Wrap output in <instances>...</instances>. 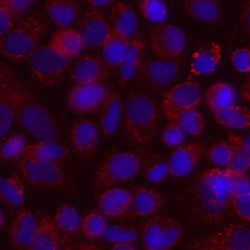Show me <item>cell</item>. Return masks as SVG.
Listing matches in <instances>:
<instances>
[{"instance_id": "obj_1", "label": "cell", "mask_w": 250, "mask_h": 250, "mask_svg": "<svg viewBox=\"0 0 250 250\" xmlns=\"http://www.w3.org/2000/svg\"><path fill=\"white\" fill-rule=\"evenodd\" d=\"M232 178L222 168H208L179 190L178 207L195 226L216 227L232 209Z\"/></svg>"}, {"instance_id": "obj_2", "label": "cell", "mask_w": 250, "mask_h": 250, "mask_svg": "<svg viewBox=\"0 0 250 250\" xmlns=\"http://www.w3.org/2000/svg\"><path fill=\"white\" fill-rule=\"evenodd\" d=\"M0 86L11 102L16 121L38 141H58L54 117L32 92L4 62L0 64Z\"/></svg>"}, {"instance_id": "obj_3", "label": "cell", "mask_w": 250, "mask_h": 250, "mask_svg": "<svg viewBox=\"0 0 250 250\" xmlns=\"http://www.w3.org/2000/svg\"><path fill=\"white\" fill-rule=\"evenodd\" d=\"M158 124L154 101L141 92H132L124 106V126L131 142L139 148L149 147Z\"/></svg>"}, {"instance_id": "obj_4", "label": "cell", "mask_w": 250, "mask_h": 250, "mask_svg": "<svg viewBox=\"0 0 250 250\" xmlns=\"http://www.w3.org/2000/svg\"><path fill=\"white\" fill-rule=\"evenodd\" d=\"M159 154L150 147H143L133 151H116L108 155L95 174L98 188H109L115 184L128 181L155 160Z\"/></svg>"}, {"instance_id": "obj_5", "label": "cell", "mask_w": 250, "mask_h": 250, "mask_svg": "<svg viewBox=\"0 0 250 250\" xmlns=\"http://www.w3.org/2000/svg\"><path fill=\"white\" fill-rule=\"evenodd\" d=\"M49 28V21L42 14H32L18 21L1 37L0 48L4 57L21 61L39 47V42Z\"/></svg>"}, {"instance_id": "obj_6", "label": "cell", "mask_w": 250, "mask_h": 250, "mask_svg": "<svg viewBox=\"0 0 250 250\" xmlns=\"http://www.w3.org/2000/svg\"><path fill=\"white\" fill-rule=\"evenodd\" d=\"M181 250H250V228L231 223L186 243Z\"/></svg>"}, {"instance_id": "obj_7", "label": "cell", "mask_w": 250, "mask_h": 250, "mask_svg": "<svg viewBox=\"0 0 250 250\" xmlns=\"http://www.w3.org/2000/svg\"><path fill=\"white\" fill-rule=\"evenodd\" d=\"M184 233L180 222L168 215L149 217L142 230L143 250H170L178 244Z\"/></svg>"}, {"instance_id": "obj_8", "label": "cell", "mask_w": 250, "mask_h": 250, "mask_svg": "<svg viewBox=\"0 0 250 250\" xmlns=\"http://www.w3.org/2000/svg\"><path fill=\"white\" fill-rule=\"evenodd\" d=\"M185 57L174 59H146L137 71L134 82L138 87L147 90H162L172 83L179 74Z\"/></svg>"}, {"instance_id": "obj_9", "label": "cell", "mask_w": 250, "mask_h": 250, "mask_svg": "<svg viewBox=\"0 0 250 250\" xmlns=\"http://www.w3.org/2000/svg\"><path fill=\"white\" fill-rule=\"evenodd\" d=\"M71 59L60 54L49 44L39 46L28 58L31 75L44 85H55L63 76Z\"/></svg>"}, {"instance_id": "obj_10", "label": "cell", "mask_w": 250, "mask_h": 250, "mask_svg": "<svg viewBox=\"0 0 250 250\" xmlns=\"http://www.w3.org/2000/svg\"><path fill=\"white\" fill-rule=\"evenodd\" d=\"M201 102L202 95L198 84L186 81L166 90L161 96L160 106L165 118L172 121L184 111L196 108Z\"/></svg>"}, {"instance_id": "obj_11", "label": "cell", "mask_w": 250, "mask_h": 250, "mask_svg": "<svg viewBox=\"0 0 250 250\" xmlns=\"http://www.w3.org/2000/svg\"><path fill=\"white\" fill-rule=\"evenodd\" d=\"M19 166L23 179L33 186L54 188L64 183L63 170L57 161L22 157Z\"/></svg>"}, {"instance_id": "obj_12", "label": "cell", "mask_w": 250, "mask_h": 250, "mask_svg": "<svg viewBox=\"0 0 250 250\" xmlns=\"http://www.w3.org/2000/svg\"><path fill=\"white\" fill-rule=\"evenodd\" d=\"M149 44L156 57L174 59L181 56L186 46L184 32L172 24H156L149 30Z\"/></svg>"}, {"instance_id": "obj_13", "label": "cell", "mask_w": 250, "mask_h": 250, "mask_svg": "<svg viewBox=\"0 0 250 250\" xmlns=\"http://www.w3.org/2000/svg\"><path fill=\"white\" fill-rule=\"evenodd\" d=\"M108 89L101 82L75 84L67 93L66 103L77 113H94L100 111Z\"/></svg>"}, {"instance_id": "obj_14", "label": "cell", "mask_w": 250, "mask_h": 250, "mask_svg": "<svg viewBox=\"0 0 250 250\" xmlns=\"http://www.w3.org/2000/svg\"><path fill=\"white\" fill-rule=\"evenodd\" d=\"M131 191L133 194L132 205L123 221L152 217L156 215L166 203L164 194L159 190L149 188L134 187L131 188Z\"/></svg>"}, {"instance_id": "obj_15", "label": "cell", "mask_w": 250, "mask_h": 250, "mask_svg": "<svg viewBox=\"0 0 250 250\" xmlns=\"http://www.w3.org/2000/svg\"><path fill=\"white\" fill-rule=\"evenodd\" d=\"M76 29L81 36L84 47L98 48L103 46L110 26L102 12L92 10L82 17L78 21Z\"/></svg>"}, {"instance_id": "obj_16", "label": "cell", "mask_w": 250, "mask_h": 250, "mask_svg": "<svg viewBox=\"0 0 250 250\" xmlns=\"http://www.w3.org/2000/svg\"><path fill=\"white\" fill-rule=\"evenodd\" d=\"M204 152L202 142H191L175 148L168 157L170 175L183 177L190 173L201 160Z\"/></svg>"}, {"instance_id": "obj_17", "label": "cell", "mask_w": 250, "mask_h": 250, "mask_svg": "<svg viewBox=\"0 0 250 250\" xmlns=\"http://www.w3.org/2000/svg\"><path fill=\"white\" fill-rule=\"evenodd\" d=\"M37 215L36 231L25 250H61L62 232L57 227L54 218L45 213Z\"/></svg>"}, {"instance_id": "obj_18", "label": "cell", "mask_w": 250, "mask_h": 250, "mask_svg": "<svg viewBox=\"0 0 250 250\" xmlns=\"http://www.w3.org/2000/svg\"><path fill=\"white\" fill-rule=\"evenodd\" d=\"M70 143L75 152L84 159L91 158L98 146L99 134L97 126L90 120L76 121L70 129Z\"/></svg>"}, {"instance_id": "obj_19", "label": "cell", "mask_w": 250, "mask_h": 250, "mask_svg": "<svg viewBox=\"0 0 250 250\" xmlns=\"http://www.w3.org/2000/svg\"><path fill=\"white\" fill-rule=\"evenodd\" d=\"M132 200L133 194L131 190L121 188H109L101 193L99 209L109 219L123 221L130 211Z\"/></svg>"}, {"instance_id": "obj_20", "label": "cell", "mask_w": 250, "mask_h": 250, "mask_svg": "<svg viewBox=\"0 0 250 250\" xmlns=\"http://www.w3.org/2000/svg\"><path fill=\"white\" fill-rule=\"evenodd\" d=\"M108 76V65L105 62L91 55L80 58L71 71V80L75 84L102 82Z\"/></svg>"}, {"instance_id": "obj_21", "label": "cell", "mask_w": 250, "mask_h": 250, "mask_svg": "<svg viewBox=\"0 0 250 250\" xmlns=\"http://www.w3.org/2000/svg\"><path fill=\"white\" fill-rule=\"evenodd\" d=\"M37 227V219L26 208L19 210L10 229L11 244L18 250H25L30 244Z\"/></svg>"}, {"instance_id": "obj_22", "label": "cell", "mask_w": 250, "mask_h": 250, "mask_svg": "<svg viewBox=\"0 0 250 250\" xmlns=\"http://www.w3.org/2000/svg\"><path fill=\"white\" fill-rule=\"evenodd\" d=\"M146 50V42L143 35L135 34L128 43L125 55L119 67V76L122 82L135 77L139 70Z\"/></svg>"}, {"instance_id": "obj_23", "label": "cell", "mask_w": 250, "mask_h": 250, "mask_svg": "<svg viewBox=\"0 0 250 250\" xmlns=\"http://www.w3.org/2000/svg\"><path fill=\"white\" fill-rule=\"evenodd\" d=\"M221 59L222 47L219 43H204L192 54L190 71L193 75L210 74L217 68Z\"/></svg>"}, {"instance_id": "obj_24", "label": "cell", "mask_w": 250, "mask_h": 250, "mask_svg": "<svg viewBox=\"0 0 250 250\" xmlns=\"http://www.w3.org/2000/svg\"><path fill=\"white\" fill-rule=\"evenodd\" d=\"M186 13L193 20L222 25L224 17L221 6L217 0H184Z\"/></svg>"}, {"instance_id": "obj_25", "label": "cell", "mask_w": 250, "mask_h": 250, "mask_svg": "<svg viewBox=\"0 0 250 250\" xmlns=\"http://www.w3.org/2000/svg\"><path fill=\"white\" fill-rule=\"evenodd\" d=\"M122 110L123 105L119 94L112 89H108L105 101L99 111L100 124L104 136L109 137L114 134L118 126Z\"/></svg>"}, {"instance_id": "obj_26", "label": "cell", "mask_w": 250, "mask_h": 250, "mask_svg": "<svg viewBox=\"0 0 250 250\" xmlns=\"http://www.w3.org/2000/svg\"><path fill=\"white\" fill-rule=\"evenodd\" d=\"M44 8L53 22L62 28L76 21L79 5L77 0H45Z\"/></svg>"}, {"instance_id": "obj_27", "label": "cell", "mask_w": 250, "mask_h": 250, "mask_svg": "<svg viewBox=\"0 0 250 250\" xmlns=\"http://www.w3.org/2000/svg\"><path fill=\"white\" fill-rule=\"evenodd\" d=\"M48 44L57 52L71 60L84 47L79 32L77 29L71 27H62L56 30L52 34Z\"/></svg>"}, {"instance_id": "obj_28", "label": "cell", "mask_w": 250, "mask_h": 250, "mask_svg": "<svg viewBox=\"0 0 250 250\" xmlns=\"http://www.w3.org/2000/svg\"><path fill=\"white\" fill-rule=\"evenodd\" d=\"M111 28L119 35L131 39L135 35L137 18L132 8L122 2L116 3L110 11Z\"/></svg>"}, {"instance_id": "obj_29", "label": "cell", "mask_w": 250, "mask_h": 250, "mask_svg": "<svg viewBox=\"0 0 250 250\" xmlns=\"http://www.w3.org/2000/svg\"><path fill=\"white\" fill-rule=\"evenodd\" d=\"M228 138L231 148V156L229 165L224 170L229 175L246 172L250 168V151L246 147L242 137L228 131Z\"/></svg>"}, {"instance_id": "obj_30", "label": "cell", "mask_w": 250, "mask_h": 250, "mask_svg": "<svg viewBox=\"0 0 250 250\" xmlns=\"http://www.w3.org/2000/svg\"><path fill=\"white\" fill-rule=\"evenodd\" d=\"M205 100L208 108L215 113L234 104L235 92L230 84L225 81H216L208 88Z\"/></svg>"}, {"instance_id": "obj_31", "label": "cell", "mask_w": 250, "mask_h": 250, "mask_svg": "<svg viewBox=\"0 0 250 250\" xmlns=\"http://www.w3.org/2000/svg\"><path fill=\"white\" fill-rule=\"evenodd\" d=\"M129 40L119 35L110 27L108 35L102 46L104 61L108 67H120Z\"/></svg>"}, {"instance_id": "obj_32", "label": "cell", "mask_w": 250, "mask_h": 250, "mask_svg": "<svg viewBox=\"0 0 250 250\" xmlns=\"http://www.w3.org/2000/svg\"><path fill=\"white\" fill-rule=\"evenodd\" d=\"M66 154V148L57 141H38L36 143L27 145L23 157L57 161L63 158Z\"/></svg>"}, {"instance_id": "obj_33", "label": "cell", "mask_w": 250, "mask_h": 250, "mask_svg": "<svg viewBox=\"0 0 250 250\" xmlns=\"http://www.w3.org/2000/svg\"><path fill=\"white\" fill-rule=\"evenodd\" d=\"M216 121L229 129H245L250 127V109L231 104L214 113Z\"/></svg>"}, {"instance_id": "obj_34", "label": "cell", "mask_w": 250, "mask_h": 250, "mask_svg": "<svg viewBox=\"0 0 250 250\" xmlns=\"http://www.w3.org/2000/svg\"><path fill=\"white\" fill-rule=\"evenodd\" d=\"M1 200L10 206H20L24 201V186L17 174L2 177L0 182Z\"/></svg>"}, {"instance_id": "obj_35", "label": "cell", "mask_w": 250, "mask_h": 250, "mask_svg": "<svg viewBox=\"0 0 250 250\" xmlns=\"http://www.w3.org/2000/svg\"><path fill=\"white\" fill-rule=\"evenodd\" d=\"M54 221L62 233L74 234L76 233L81 225L76 209L67 203H62L57 209Z\"/></svg>"}, {"instance_id": "obj_36", "label": "cell", "mask_w": 250, "mask_h": 250, "mask_svg": "<svg viewBox=\"0 0 250 250\" xmlns=\"http://www.w3.org/2000/svg\"><path fill=\"white\" fill-rule=\"evenodd\" d=\"M106 227L104 215L101 211L92 210L83 216L80 230L86 239L97 240L103 237Z\"/></svg>"}, {"instance_id": "obj_37", "label": "cell", "mask_w": 250, "mask_h": 250, "mask_svg": "<svg viewBox=\"0 0 250 250\" xmlns=\"http://www.w3.org/2000/svg\"><path fill=\"white\" fill-rule=\"evenodd\" d=\"M176 121L186 133L192 136H200L206 124L204 116L196 108L184 111L178 116Z\"/></svg>"}, {"instance_id": "obj_38", "label": "cell", "mask_w": 250, "mask_h": 250, "mask_svg": "<svg viewBox=\"0 0 250 250\" xmlns=\"http://www.w3.org/2000/svg\"><path fill=\"white\" fill-rule=\"evenodd\" d=\"M26 146L27 143L22 134H13L2 143L1 157L5 161L16 160L23 156Z\"/></svg>"}, {"instance_id": "obj_39", "label": "cell", "mask_w": 250, "mask_h": 250, "mask_svg": "<svg viewBox=\"0 0 250 250\" xmlns=\"http://www.w3.org/2000/svg\"><path fill=\"white\" fill-rule=\"evenodd\" d=\"M102 238L111 243H133L138 238V230L129 226H107Z\"/></svg>"}, {"instance_id": "obj_40", "label": "cell", "mask_w": 250, "mask_h": 250, "mask_svg": "<svg viewBox=\"0 0 250 250\" xmlns=\"http://www.w3.org/2000/svg\"><path fill=\"white\" fill-rule=\"evenodd\" d=\"M141 14L151 22H162L167 18V8L162 0H139Z\"/></svg>"}, {"instance_id": "obj_41", "label": "cell", "mask_w": 250, "mask_h": 250, "mask_svg": "<svg viewBox=\"0 0 250 250\" xmlns=\"http://www.w3.org/2000/svg\"><path fill=\"white\" fill-rule=\"evenodd\" d=\"M231 148L229 142L220 141L215 143L207 151V159L218 167L226 168L230 160Z\"/></svg>"}, {"instance_id": "obj_42", "label": "cell", "mask_w": 250, "mask_h": 250, "mask_svg": "<svg viewBox=\"0 0 250 250\" xmlns=\"http://www.w3.org/2000/svg\"><path fill=\"white\" fill-rule=\"evenodd\" d=\"M15 119L13 107L6 90L0 86V132L4 139Z\"/></svg>"}, {"instance_id": "obj_43", "label": "cell", "mask_w": 250, "mask_h": 250, "mask_svg": "<svg viewBox=\"0 0 250 250\" xmlns=\"http://www.w3.org/2000/svg\"><path fill=\"white\" fill-rule=\"evenodd\" d=\"M146 178L151 183H159L170 175L168 160H165L160 155L153 160L145 170Z\"/></svg>"}, {"instance_id": "obj_44", "label": "cell", "mask_w": 250, "mask_h": 250, "mask_svg": "<svg viewBox=\"0 0 250 250\" xmlns=\"http://www.w3.org/2000/svg\"><path fill=\"white\" fill-rule=\"evenodd\" d=\"M185 131L176 121H168L161 133V140L167 146H176L180 145L185 138Z\"/></svg>"}, {"instance_id": "obj_45", "label": "cell", "mask_w": 250, "mask_h": 250, "mask_svg": "<svg viewBox=\"0 0 250 250\" xmlns=\"http://www.w3.org/2000/svg\"><path fill=\"white\" fill-rule=\"evenodd\" d=\"M231 62L239 72H250V46H244L234 50L231 54Z\"/></svg>"}, {"instance_id": "obj_46", "label": "cell", "mask_w": 250, "mask_h": 250, "mask_svg": "<svg viewBox=\"0 0 250 250\" xmlns=\"http://www.w3.org/2000/svg\"><path fill=\"white\" fill-rule=\"evenodd\" d=\"M232 209L239 218L250 223V192L234 196L232 199Z\"/></svg>"}, {"instance_id": "obj_47", "label": "cell", "mask_w": 250, "mask_h": 250, "mask_svg": "<svg viewBox=\"0 0 250 250\" xmlns=\"http://www.w3.org/2000/svg\"><path fill=\"white\" fill-rule=\"evenodd\" d=\"M18 17L9 8L5 1L0 0V33L1 36L9 32L17 21Z\"/></svg>"}, {"instance_id": "obj_48", "label": "cell", "mask_w": 250, "mask_h": 250, "mask_svg": "<svg viewBox=\"0 0 250 250\" xmlns=\"http://www.w3.org/2000/svg\"><path fill=\"white\" fill-rule=\"evenodd\" d=\"M232 178L233 197L242 193L250 192V175L246 172L229 175Z\"/></svg>"}, {"instance_id": "obj_49", "label": "cell", "mask_w": 250, "mask_h": 250, "mask_svg": "<svg viewBox=\"0 0 250 250\" xmlns=\"http://www.w3.org/2000/svg\"><path fill=\"white\" fill-rule=\"evenodd\" d=\"M239 23L243 33L250 37V0H246L244 3Z\"/></svg>"}, {"instance_id": "obj_50", "label": "cell", "mask_w": 250, "mask_h": 250, "mask_svg": "<svg viewBox=\"0 0 250 250\" xmlns=\"http://www.w3.org/2000/svg\"><path fill=\"white\" fill-rule=\"evenodd\" d=\"M9 6V8L14 12V14L19 17L21 15L34 0H3Z\"/></svg>"}, {"instance_id": "obj_51", "label": "cell", "mask_w": 250, "mask_h": 250, "mask_svg": "<svg viewBox=\"0 0 250 250\" xmlns=\"http://www.w3.org/2000/svg\"><path fill=\"white\" fill-rule=\"evenodd\" d=\"M61 250H104V246L100 243L95 242H78L73 243Z\"/></svg>"}, {"instance_id": "obj_52", "label": "cell", "mask_w": 250, "mask_h": 250, "mask_svg": "<svg viewBox=\"0 0 250 250\" xmlns=\"http://www.w3.org/2000/svg\"><path fill=\"white\" fill-rule=\"evenodd\" d=\"M240 95L242 99L250 103V76H248L240 87Z\"/></svg>"}, {"instance_id": "obj_53", "label": "cell", "mask_w": 250, "mask_h": 250, "mask_svg": "<svg viewBox=\"0 0 250 250\" xmlns=\"http://www.w3.org/2000/svg\"><path fill=\"white\" fill-rule=\"evenodd\" d=\"M83 1L90 7L99 8V7H104L110 4L113 0H83Z\"/></svg>"}, {"instance_id": "obj_54", "label": "cell", "mask_w": 250, "mask_h": 250, "mask_svg": "<svg viewBox=\"0 0 250 250\" xmlns=\"http://www.w3.org/2000/svg\"><path fill=\"white\" fill-rule=\"evenodd\" d=\"M110 250H138L133 243H114Z\"/></svg>"}, {"instance_id": "obj_55", "label": "cell", "mask_w": 250, "mask_h": 250, "mask_svg": "<svg viewBox=\"0 0 250 250\" xmlns=\"http://www.w3.org/2000/svg\"><path fill=\"white\" fill-rule=\"evenodd\" d=\"M241 137H242V139H243V142H244L246 147H247V148L249 149V151H250V129H249L246 133H244L243 136H241Z\"/></svg>"}, {"instance_id": "obj_56", "label": "cell", "mask_w": 250, "mask_h": 250, "mask_svg": "<svg viewBox=\"0 0 250 250\" xmlns=\"http://www.w3.org/2000/svg\"><path fill=\"white\" fill-rule=\"evenodd\" d=\"M4 225H5V220H4V214H3V212L1 211V213H0V227H1V229H4Z\"/></svg>"}]
</instances>
